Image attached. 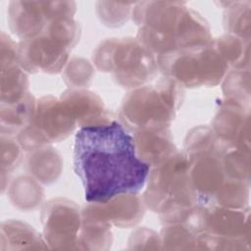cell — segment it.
Wrapping results in <instances>:
<instances>
[{
	"instance_id": "obj_1",
	"label": "cell",
	"mask_w": 251,
	"mask_h": 251,
	"mask_svg": "<svg viewBox=\"0 0 251 251\" xmlns=\"http://www.w3.org/2000/svg\"><path fill=\"white\" fill-rule=\"evenodd\" d=\"M74 168L89 203L136 194L150 174V165L136 152L133 135L116 121L78 129L74 145Z\"/></svg>"
},
{
	"instance_id": "obj_4",
	"label": "cell",
	"mask_w": 251,
	"mask_h": 251,
	"mask_svg": "<svg viewBox=\"0 0 251 251\" xmlns=\"http://www.w3.org/2000/svg\"><path fill=\"white\" fill-rule=\"evenodd\" d=\"M218 53L215 47L199 44L164 54L160 63L166 74L186 85L210 84L223 75L224 63Z\"/></svg>"
},
{
	"instance_id": "obj_7",
	"label": "cell",
	"mask_w": 251,
	"mask_h": 251,
	"mask_svg": "<svg viewBox=\"0 0 251 251\" xmlns=\"http://www.w3.org/2000/svg\"><path fill=\"white\" fill-rule=\"evenodd\" d=\"M13 136L3 135L2 140V176L15 169L22 157L20 142H16Z\"/></svg>"
},
{
	"instance_id": "obj_6",
	"label": "cell",
	"mask_w": 251,
	"mask_h": 251,
	"mask_svg": "<svg viewBox=\"0 0 251 251\" xmlns=\"http://www.w3.org/2000/svg\"><path fill=\"white\" fill-rule=\"evenodd\" d=\"M1 52V104H11L27 96L26 76L20 68L18 48H15V43L9 37L6 38L4 33Z\"/></svg>"
},
{
	"instance_id": "obj_2",
	"label": "cell",
	"mask_w": 251,
	"mask_h": 251,
	"mask_svg": "<svg viewBox=\"0 0 251 251\" xmlns=\"http://www.w3.org/2000/svg\"><path fill=\"white\" fill-rule=\"evenodd\" d=\"M134 16L140 25L139 42L149 52H162L164 55L173 52V48L175 51L180 50V40L183 48L189 47L185 37L177 30L192 41L197 36L184 31L185 29L208 33L206 25L200 17L176 4L141 3L136 7Z\"/></svg>"
},
{
	"instance_id": "obj_5",
	"label": "cell",
	"mask_w": 251,
	"mask_h": 251,
	"mask_svg": "<svg viewBox=\"0 0 251 251\" xmlns=\"http://www.w3.org/2000/svg\"><path fill=\"white\" fill-rule=\"evenodd\" d=\"M73 3H38V2H11L9 9V22L12 29L24 39L41 33L48 21L68 17L72 14Z\"/></svg>"
},
{
	"instance_id": "obj_3",
	"label": "cell",
	"mask_w": 251,
	"mask_h": 251,
	"mask_svg": "<svg viewBox=\"0 0 251 251\" xmlns=\"http://www.w3.org/2000/svg\"><path fill=\"white\" fill-rule=\"evenodd\" d=\"M77 26L69 18L54 20L37 37L20 42L21 66L29 72H58L65 64L68 51L77 40Z\"/></svg>"
}]
</instances>
